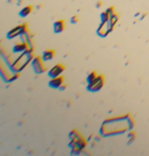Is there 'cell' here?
Returning a JSON list of instances; mask_svg holds the SVG:
<instances>
[{
    "mask_svg": "<svg viewBox=\"0 0 149 156\" xmlns=\"http://www.w3.org/2000/svg\"><path fill=\"white\" fill-rule=\"evenodd\" d=\"M94 74H95V73H91V74L87 77V81H88V83H90L91 81H93V80L96 78V76H94Z\"/></svg>",
    "mask_w": 149,
    "mask_h": 156,
    "instance_id": "obj_11",
    "label": "cell"
},
{
    "mask_svg": "<svg viewBox=\"0 0 149 156\" xmlns=\"http://www.w3.org/2000/svg\"><path fill=\"white\" fill-rule=\"evenodd\" d=\"M64 30H65V22H64V20H57L54 23V32L60 34Z\"/></svg>",
    "mask_w": 149,
    "mask_h": 156,
    "instance_id": "obj_9",
    "label": "cell"
},
{
    "mask_svg": "<svg viewBox=\"0 0 149 156\" xmlns=\"http://www.w3.org/2000/svg\"><path fill=\"white\" fill-rule=\"evenodd\" d=\"M28 49V46H27V44H25V43H16L15 45L13 46V48H12V52L13 53H15V54H21V53H23V52H25Z\"/></svg>",
    "mask_w": 149,
    "mask_h": 156,
    "instance_id": "obj_7",
    "label": "cell"
},
{
    "mask_svg": "<svg viewBox=\"0 0 149 156\" xmlns=\"http://www.w3.org/2000/svg\"><path fill=\"white\" fill-rule=\"evenodd\" d=\"M65 88H66V85H63V84H62L60 87H59L58 89H59V90H64V89H65Z\"/></svg>",
    "mask_w": 149,
    "mask_h": 156,
    "instance_id": "obj_13",
    "label": "cell"
},
{
    "mask_svg": "<svg viewBox=\"0 0 149 156\" xmlns=\"http://www.w3.org/2000/svg\"><path fill=\"white\" fill-rule=\"evenodd\" d=\"M25 30H27V23L17 25V27H15L14 28H12V30H9V32H7V35H6L7 40H12V39H14V38L18 37V35H20L21 32Z\"/></svg>",
    "mask_w": 149,
    "mask_h": 156,
    "instance_id": "obj_3",
    "label": "cell"
},
{
    "mask_svg": "<svg viewBox=\"0 0 149 156\" xmlns=\"http://www.w3.org/2000/svg\"><path fill=\"white\" fill-rule=\"evenodd\" d=\"M65 70V67H64L63 65H61V64H57L54 67H52L51 69L49 70L48 72V76L50 78H56V77H59L61 74H62V72Z\"/></svg>",
    "mask_w": 149,
    "mask_h": 156,
    "instance_id": "obj_4",
    "label": "cell"
},
{
    "mask_svg": "<svg viewBox=\"0 0 149 156\" xmlns=\"http://www.w3.org/2000/svg\"><path fill=\"white\" fill-rule=\"evenodd\" d=\"M33 11V6L30 5H27V6H25L20 11V17H27L28 14H30V12Z\"/></svg>",
    "mask_w": 149,
    "mask_h": 156,
    "instance_id": "obj_10",
    "label": "cell"
},
{
    "mask_svg": "<svg viewBox=\"0 0 149 156\" xmlns=\"http://www.w3.org/2000/svg\"><path fill=\"white\" fill-rule=\"evenodd\" d=\"M54 56H55V51L54 50H45L42 54V59L44 62H47V61H51L53 60Z\"/></svg>",
    "mask_w": 149,
    "mask_h": 156,
    "instance_id": "obj_8",
    "label": "cell"
},
{
    "mask_svg": "<svg viewBox=\"0 0 149 156\" xmlns=\"http://www.w3.org/2000/svg\"><path fill=\"white\" fill-rule=\"evenodd\" d=\"M64 82V78L62 76H59V77H56V78H51V80L49 81V87L53 89H57L63 84Z\"/></svg>",
    "mask_w": 149,
    "mask_h": 156,
    "instance_id": "obj_6",
    "label": "cell"
},
{
    "mask_svg": "<svg viewBox=\"0 0 149 156\" xmlns=\"http://www.w3.org/2000/svg\"><path fill=\"white\" fill-rule=\"evenodd\" d=\"M35 56H34V50L33 49H27L25 52L20 54V56L12 62V70H11L12 73L20 72L21 70H23L25 68V66L28 63L32 62Z\"/></svg>",
    "mask_w": 149,
    "mask_h": 156,
    "instance_id": "obj_1",
    "label": "cell"
},
{
    "mask_svg": "<svg viewBox=\"0 0 149 156\" xmlns=\"http://www.w3.org/2000/svg\"><path fill=\"white\" fill-rule=\"evenodd\" d=\"M103 86V79L101 77H96L93 81H91L88 85V90H92V91H96L98 90L101 87Z\"/></svg>",
    "mask_w": 149,
    "mask_h": 156,
    "instance_id": "obj_5",
    "label": "cell"
},
{
    "mask_svg": "<svg viewBox=\"0 0 149 156\" xmlns=\"http://www.w3.org/2000/svg\"><path fill=\"white\" fill-rule=\"evenodd\" d=\"M30 64H32L33 70L35 74H42L46 71V67L44 65V61H43L42 57H35Z\"/></svg>",
    "mask_w": 149,
    "mask_h": 156,
    "instance_id": "obj_2",
    "label": "cell"
},
{
    "mask_svg": "<svg viewBox=\"0 0 149 156\" xmlns=\"http://www.w3.org/2000/svg\"><path fill=\"white\" fill-rule=\"evenodd\" d=\"M77 20H77V16H73V17L71 18V20H70V21H71V22H72V23H76V22H77Z\"/></svg>",
    "mask_w": 149,
    "mask_h": 156,
    "instance_id": "obj_12",
    "label": "cell"
}]
</instances>
